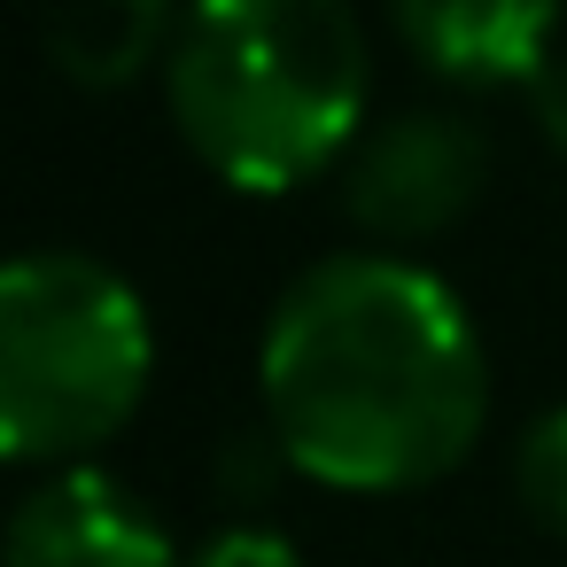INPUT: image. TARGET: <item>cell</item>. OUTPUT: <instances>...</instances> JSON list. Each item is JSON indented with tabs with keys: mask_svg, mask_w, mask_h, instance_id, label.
<instances>
[{
	"mask_svg": "<svg viewBox=\"0 0 567 567\" xmlns=\"http://www.w3.org/2000/svg\"><path fill=\"white\" fill-rule=\"evenodd\" d=\"M187 567H303V559H296V544H288L280 528H265V520H226L218 536L195 544Z\"/></svg>",
	"mask_w": 567,
	"mask_h": 567,
	"instance_id": "9c48e42d",
	"label": "cell"
},
{
	"mask_svg": "<svg viewBox=\"0 0 567 567\" xmlns=\"http://www.w3.org/2000/svg\"><path fill=\"white\" fill-rule=\"evenodd\" d=\"M257 389L288 466L350 497L443 482L489 420V358L466 303L389 249L319 257L280 288Z\"/></svg>",
	"mask_w": 567,
	"mask_h": 567,
	"instance_id": "6da1fadb",
	"label": "cell"
},
{
	"mask_svg": "<svg viewBox=\"0 0 567 567\" xmlns=\"http://www.w3.org/2000/svg\"><path fill=\"white\" fill-rule=\"evenodd\" d=\"M280 466H288V451H280V435L265 427L257 443H241V435L226 443L218 482H226V497H234V505H257V497H272V474H280Z\"/></svg>",
	"mask_w": 567,
	"mask_h": 567,
	"instance_id": "30bf717a",
	"label": "cell"
},
{
	"mask_svg": "<svg viewBox=\"0 0 567 567\" xmlns=\"http://www.w3.org/2000/svg\"><path fill=\"white\" fill-rule=\"evenodd\" d=\"M0 567H187L172 528L102 466H55L17 513Z\"/></svg>",
	"mask_w": 567,
	"mask_h": 567,
	"instance_id": "5b68a950",
	"label": "cell"
},
{
	"mask_svg": "<svg viewBox=\"0 0 567 567\" xmlns=\"http://www.w3.org/2000/svg\"><path fill=\"white\" fill-rule=\"evenodd\" d=\"M172 0H48V55L71 86H125L172 55Z\"/></svg>",
	"mask_w": 567,
	"mask_h": 567,
	"instance_id": "52a82bcc",
	"label": "cell"
},
{
	"mask_svg": "<svg viewBox=\"0 0 567 567\" xmlns=\"http://www.w3.org/2000/svg\"><path fill=\"white\" fill-rule=\"evenodd\" d=\"M164 94L226 187L288 195L365 141L373 55L350 0H187Z\"/></svg>",
	"mask_w": 567,
	"mask_h": 567,
	"instance_id": "7a4b0ae2",
	"label": "cell"
},
{
	"mask_svg": "<svg viewBox=\"0 0 567 567\" xmlns=\"http://www.w3.org/2000/svg\"><path fill=\"white\" fill-rule=\"evenodd\" d=\"M156 327L125 272L86 249H24L0 272V451L79 466L148 396Z\"/></svg>",
	"mask_w": 567,
	"mask_h": 567,
	"instance_id": "3957f363",
	"label": "cell"
},
{
	"mask_svg": "<svg viewBox=\"0 0 567 567\" xmlns=\"http://www.w3.org/2000/svg\"><path fill=\"white\" fill-rule=\"evenodd\" d=\"M482 172H489V148L466 117L412 110V117L373 125L350 148L342 195H350L358 226H373L389 241H420V234H443L466 218V203L482 195Z\"/></svg>",
	"mask_w": 567,
	"mask_h": 567,
	"instance_id": "277c9868",
	"label": "cell"
},
{
	"mask_svg": "<svg viewBox=\"0 0 567 567\" xmlns=\"http://www.w3.org/2000/svg\"><path fill=\"white\" fill-rule=\"evenodd\" d=\"M528 110H536V133L551 148H567V48H551L528 79Z\"/></svg>",
	"mask_w": 567,
	"mask_h": 567,
	"instance_id": "8fae6325",
	"label": "cell"
},
{
	"mask_svg": "<svg viewBox=\"0 0 567 567\" xmlns=\"http://www.w3.org/2000/svg\"><path fill=\"white\" fill-rule=\"evenodd\" d=\"M404 48L451 86H528L551 55L559 0H389Z\"/></svg>",
	"mask_w": 567,
	"mask_h": 567,
	"instance_id": "8992f818",
	"label": "cell"
},
{
	"mask_svg": "<svg viewBox=\"0 0 567 567\" xmlns=\"http://www.w3.org/2000/svg\"><path fill=\"white\" fill-rule=\"evenodd\" d=\"M513 489H520V505H528L536 528L567 536V404H551V412H536L520 427V443H513Z\"/></svg>",
	"mask_w": 567,
	"mask_h": 567,
	"instance_id": "ba28073f",
	"label": "cell"
}]
</instances>
